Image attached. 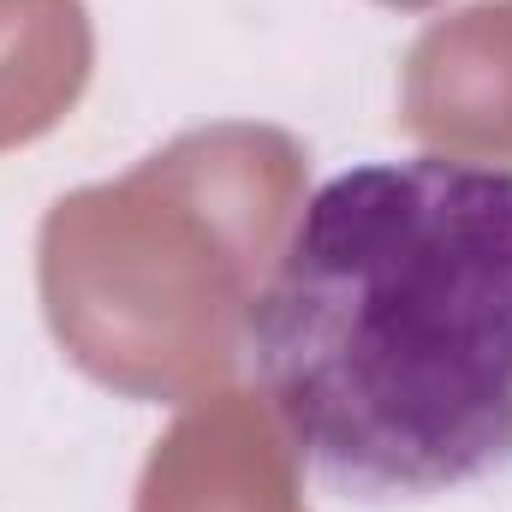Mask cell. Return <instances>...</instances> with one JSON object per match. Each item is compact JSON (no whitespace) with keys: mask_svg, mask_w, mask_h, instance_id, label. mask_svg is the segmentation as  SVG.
I'll list each match as a JSON object with an SVG mask.
<instances>
[{"mask_svg":"<svg viewBox=\"0 0 512 512\" xmlns=\"http://www.w3.org/2000/svg\"><path fill=\"white\" fill-rule=\"evenodd\" d=\"M245 358L292 459L352 501H429L512 465V173L411 155L292 221Z\"/></svg>","mask_w":512,"mask_h":512,"instance_id":"cell-1","label":"cell"},{"mask_svg":"<svg viewBox=\"0 0 512 512\" xmlns=\"http://www.w3.org/2000/svg\"><path fill=\"white\" fill-rule=\"evenodd\" d=\"M304 149L203 126L42 221V310L66 358L131 399H197L245 352V316L298 221Z\"/></svg>","mask_w":512,"mask_h":512,"instance_id":"cell-2","label":"cell"},{"mask_svg":"<svg viewBox=\"0 0 512 512\" xmlns=\"http://www.w3.org/2000/svg\"><path fill=\"white\" fill-rule=\"evenodd\" d=\"M399 120L459 161H512V0L465 6L417 36Z\"/></svg>","mask_w":512,"mask_h":512,"instance_id":"cell-3","label":"cell"},{"mask_svg":"<svg viewBox=\"0 0 512 512\" xmlns=\"http://www.w3.org/2000/svg\"><path fill=\"white\" fill-rule=\"evenodd\" d=\"M137 512H310L286 435L245 393L191 405L149 453Z\"/></svg>","mask_w":512,"mask_h":512,"instance_id":"cell-4","label":"cell"},{"mask_svg":"<svg viewBox=\"0 0 512 512\" xmlns=\"http://www.w3.org/2000/svg\"><path fill=\"white\" fill-rule=\"evenodd\" d=\"M90 84L84 0H0V149L30 143Z\"/></svg>","mask_w":512,"mask_h":512,"instance_id":"cell-5","label":"cell"},{"mask_svg":"<svg viewBox=\"0 0 512 512\" xmlns=\"http://www.w3.org/2000/svg\"><path fill=\"white\" fill-rule=\"evenodd\" d=\"M382 6H399V12H417V6H435V0H382Z\"/></svg>","mask_w":512,"mask_h":512,"instance_id":"cell-6","label":"cell"}]
</instances>
